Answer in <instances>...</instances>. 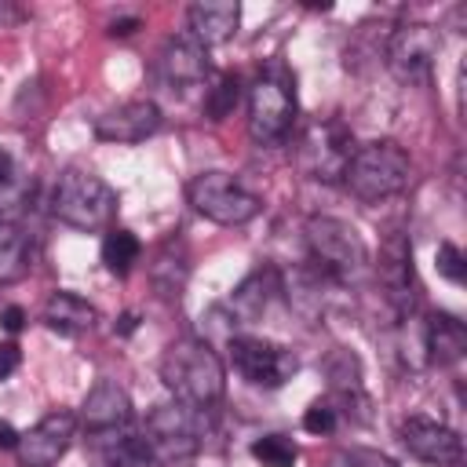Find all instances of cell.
<instances>
[{
    "mask_svg": "<svg viewBox=\"0 0 467 467\" xmlns=\"http://www.w3.org/2000/svg\"><path fill=\"white\" fill-rule=\"evenodd\" d=\"M328 467H390V463L376 452H365V449H339L328 456Z\"/></svg>",
    "mask_w": 467,
    "mask_h": 467,
    "instance_id": "obj_29",
    "label": "cell"
},
{
    "mask_svg": "<svg viewBox=\"0 0 467 467\" xmlns=\"http://www.w3.org/2000/svg\"><path fill=\"white\" fill-rule=\"evenodd\" d=\"M161 128V109L150 99H131L106 109L95 120V135L102 142H142Z\"/></svg>",
    "mask_w": 467,
    "mask_h": 467,
    "instance_id": "obj_14",
    "label": "cell"
},
{
    "mask_svg": "<svg viewBox=\"0 0 467 467\" xmlns=\"http://www.w3.org/2000/svg\"><path fill=\"white\" fill-rule=\"evenodd\" d=\"M135 328H139V317H135V314H120V321L113 325V332H117V336H131Z\"/></svg>",
    "mask_w": 467,
    "mask_h": 467,
    "instance_id": "obj_34",
    "label": "cell"
},
{
    "mask_svg": "<svg viewBox=\"0 0 467 467\" xmlns=\"http://www.w3.org/2000/svg\"><path fill=\"white\" fill-rule=\"evenodd\" d=\"M29 274V237L18 223L0 219V285L22 281Z\"/></svg>",
    "mask_w": 467,
    "mask_h": 467,
    "instance_id": "obj_22",
    "label": "cell"
},
{
    "mask_svg": "<svg viewBox=\"0 0 467 467\" xmlns=\"http://www.w3.org/2000/svg\"><path fill=\"white\" fill-rule=\"evenodd\" d=\"M18 365H22V350H18V343H15V339H4V343H0V379L15 376Z\"/></svg>",
    "mask_w": 467,
    "mask_h": 467,
    "instance_id": "obj_30",
    "label": "cell"
},
{
    "mask_svg": "<svg viewBox=\"0 0 467 467\" xmlns=\"http://www.w3.org/2000/svg\"><path fill=\"white\" fill-rule=\"evenodd\" d=\"M139 255H142V244H139V237L131 230H109L106 234V241H102V263H106L109 274L124 277L139 263Z\"/></svg>",
    "mask_w": 467,
    "mask_h": 467,
    "instance_id": "obj_24",
    "label": "cell"
},
{
    "mask_svg": "<svg viewBox=\"0 0 467 467\" xmlns=\"http://www.w3.org/2000/svg\"><path fill=\"white\" fill-rule=\"evenodd\" d=\"M237 99H241V80H237L234 73H223V77L208 88V95H204V117H208V120H226V117L234 113Z\"/></svg>",
    "mask_w": 467,
    "mask_h": 467,
    "instance_id": "obj_26",
    "label": "cell"
},
{
    "mask_svg": "<svg viewBox=\"0 0 467 467\" xmlns=\"http://www.w3.org/2000/svg\"><path fill=\"white\" fill-rule=\"evenodd\" d=\"M336 423H339V409H336L332 398H321V401H314V405L303 412V431H306V434H332Z\"/></svg>",
    "mask_w": 467,
    "mask_h": 467,
    "instance_id": "obj_27",
    "label": "cell"
},
{
    "mask_svg": "<svg viewBox=\"0 0 467 467\" xmlns=\"http://www.w3.org/2000/svg\"><path fill=\"white\" fill-rule=\"evenodd\" d=\"M197 412L201 409H193V405L168 401V405H157L146 416L142 438L153 452V463L179 467V463H190L201 452V416Z\"/></svg>",
    "mask_w": 467,
    "mask_h": 467,
    "instance_id": "obj_5",
    "label": "cell"
},
{
    "mask_svg": "<svg viewBox=\"0 0 467 467\" xmlns=\"http://www.w3.org/2000/svg\"><path fill=\"white\" fill-rule=\"evenodd\" d=\"M230 361L252 387H285L299 368V361L288 347L259 339V336H234Z\"/></svg>",
    "mask_w": 467,
    "mask_h": 467,
    "instance_id": "obj_8",
    "label": "cell"
},
{
    "mask_svg": "<svg viewBox=\"0 0 467 467\" xmlns=\"http://www.w3.org/2000/svg\"><path fill=\"white\" fill-rule=\"evenodd\" d=\"M467 350V328L452 314H431L423 321V354L434 365H456Z\"/></svg>",
    "mask_w": 467,
    "mask_h": 467,
    "instance_id": "obj_16",
    "label": "cell"
},
{
    "mask_svg": "<svg viewBox=\"0 0 467 467\" xmlns=\"http://www.w3.org/2000/svg\"><path fill=\"white\" fill-rule=\"evenodd\" d=\"M354 153V135L343 120H325V124H314L303 142H299V164L310 179H321V182H336L343 179V168Z\"/></svg>",
    "mask_w": 467,
    "mask_h": 467,
    "instance_id": "obj_10",
    "label": "cell"
},
{
    "mask_svg": "<svg viewBox=\"0 0 467 467\" xmlns=\"http://www.w3.org/2000/svg\"><path fill=\"white\" fill-rule=\"evenodd\" d=\"M376 274L387 288V299L398 306V314H409L412 299H416V274H412V248H409L405 234H390L383 241Z\"/></svg>",
    "mask_w": 467,
    "mask_h": 467,
    "instance_id": "obj_13",
    "label": "cell"
},
{
    "mask_svg": "<svg viewBox=\"0 0 467 467\" xmlns=\"http://www.w3.org/2000/svg\"><path fill=\"white\" fill-rule=\"evenodd\" d=\"M139 29V18L131 15V18H117V22H109V36H131Z\"/></svg>",
    "mask_w": 467,
    "mask_h": 467,
    "instance_id": "obj_32",
    "label": "cell"
},
{
    "mask_svg": "<svg viewBox=\"0 0 467 467\" xmlns=\"http://www.w3.org/2000/svg\"><path fill=\"white\" fill-rule=\"evenodd\" d=\"M398 434H401V445H405L416 460H423V463H431V467H460V460H463V441H460V434L449 431V427L438 423V420L409 416V420H401Z\"/></svg>",
    "mask_w": 467,
    "mask_h": 467,
    "instance_id": "obj_12",
    "label": "cell"
},
{
    "mask_svg": "<svg viewBox=\"0 0 467 467\" xmlns=\"http://www.w3.org/2000/svg\"><path fill=\"white\" fill-rule=\"evenodd\" d=\"M117 212V193L80 168H66L51 190V215L73 230H102Z\"/></svg>",
    "mask_w": 467,
    "mask_h": 467,
    "instance_id": "obj_4",
    "label": "cell"
},
{
    "mask_svg": "<svg viewBox=\"0 0 467 467\" xmlns=\"http://www.w3.org/2000/svg\"><path fill=\"white\" fill-rule=\"evenodd\" d=\"M241 22V7L234 0H201L190 7V29L197 44H223L237 33Z\"/></svg>",
    "mask_w": 467,
    "mask_h": 467,
    "instance_id": "obj_18",
    "label": "cell"
},
{
    "mask_svg": "<svg viewBox=\"0 0 467 467\" xmlns=\"http://www.w3.org/2000/svg\"><path fill=\"white\" fill-rule=\"evenodd\" d=\"M306 248H310L314 270L336 285H350L368 263V252H365V241L358 237V230L332 215L306 219Z\"/></svg>",
    "mask_w": 467,
    "mask_h": 467,
    "instance_id": "obj_3",
    "label": "cell"
},
{
    "mask_svg": "<svg viewBox=\"0 0 467 467\" xmlns=\"http://www.w3.org/2000/svg\"><path fill=\"white\" fill-rule=\"evenodd\" d=\"M252 460H255L259 467H296L299 449H296V441L285 438V434H263V438L252 441Z\"/></svg>",
    "mask_w": 467,
    "mask_h": 467,
    "instance_id": "obj_25",
    "label": "cell"
},
{
    "mask_svg": "<svg viewBox=\"0 0 467 467\" xmlns=\"http://www.w3.org/2000/svg\"><path fill=\"white\" fill-rule=\"evenodd\" d=\"M11 179H15V171H11V157L0 150V186H7Z\"/></svg>",
    "mask_w": 467,
    "mask_h": 467,
    "instance_id": "obj_35",
    "label": "cell"
},
{
    "mask_svg": "<svg viewBox=\"0 0 467 467\" xmlns=\"http://www.w3.org/2000/svg\"><path fill=\"white\" fill-rule=\"evenodd\" d=\"M161 379L164 387L175 394V401L193 405V409H208L223 398L226 390V372L219 354L204 343V339H175L164 358H161Z\"/></svg>",
    "mask_w": 467,
    "mask_h": 467,
    "instance_id": "obj_1",
    "label": "cell"
},
{
    "mask_svg": "<svg viewBox=\"0 0 467 467\" xmlns=\"http://www.w3.org/2000/svg\"><path fill=\"white\" fill-rule=\"evenodd\" d=\"M99 321V310L77 292H51L44 303V325L58 336H80Z\"/></svg>",
    "mask_w": 467,
    "mask_h": 467,
    "instance_id": "obj_19",
    "label": "cell"
},
{
    "mask_svg": "<svg viewBox=\"0 0 467 467\" xmlns=\"http://www.w3.org/2000/svg\"><path fill=\"white\" fill-rule=\"evenodd\" d=\"M434 266H438V274H441L445 281L463 285V252H460L452 241H441V244H438V252H434Z\"/></svg>",
    "mask_w": 467,
    "mask_h": 467,
    "instance_id": "obj_28",
    "label": "cell"
},
{
    "mask_svg": "<svg viewBox=\"0 0 467 467\" xmlns=\"http://www.w3.org/2000/svg\"><path fill=\"white\" fill-rule=\"evenodd\" d=\"M18 445V431L7 423V420H0V452H7V449H15Z\"/></svg>",
    "mask_w": 467,
    "mask_h": 467,
    "instance_id": "obj_33",
    "label": "cell"
},
{
    "mask_svg": "<svg viewBox=\"0 0 467 467\" xmlns=\"http://www.w3.org/2000/svg\"><path fill=\"white\" fill-rule=\"evenodd\" d=\"M274 292H281V277L277 270H252L230 296V314L237 321H255L263 317V310L270 306Z\"/></svg>",
    "mask_w": 467,
    "mask_h": 467,
    "instance_id": "obj_21",
    "label": "cell"
},
{
    "mask_svg": "<svg viewBox=\"0 0 467 467\" xmlns=\"http://www.w3.org/2000/svg\"><path fill=\"white\" fill-rule=\"evenodd\" d=\"M412 179V161L409 153L390 142H368V146H354L347 168H343V186L358 197V201H387L394 193H401Z\"/></svg>",
    "mask_w": 467,
    "mask_h": 467,
    "instance_id": "obj_2",
    "label": "cell"
},
{
    "mask_svg": "<svg viewBox=\"0 0 467 467\" xmlns=\"http://www.w3.org/2000/svg\"><path fill=\"white\" fill-rule=\"evenodd\" d=\"M73 434H77V416L73 412H66V409L47 412L36 427L18 434V445H15L18 463L22 467H55L66 456Z\"/></svg>",
    "mask_w": 467,
    "mask_h": 467,
    "instance_id": "obj_11",
    "label": "cell"
},
{
    "mask_svg": "<svg viewBox=\"0 0 467 467\" xmlns=\"http://www.w3.org/2000/svg\"><path fill=\"white\" fill-rule=\"evenodd\" d=\"M441 51V36L427 22H405L387 40V66L405 84H423Z\"/></svg>",
    "mask_w": 467,
    "mask_h": 467,
    "instance_id": "obj_9",
    "label": "cell"
},
{
    "mask_svg": "<svg viewBox=\"0 0 467 467\" xmlns=\"http://www.w3.org/2000/svg\"><path fill=\"white\" fill-rule=\"evenodd\" d=\"M91 438H95V449L106 467H153V452H150L142 431H131L128 423L113 427V431H99Z\"/></svg>",
    "mask_w": 467,
    "mask_h": 467,
    "instance_id": "obj_17",
    "label": "cell"
},
{
    "mask_svg": "<svg viewBox=\"0 0 467 467\" xmlns=\"http://www.w3.org/2000/svg\"><path fill=\"white\" fill-rule=\"evenodd\" d=\"M186 197L204 219L219 226H244L248 219L259 215V197L226 171H201L186 186Z\"/></svg>",
    "mask_w": 467,
    "mask_h": 467,
    "instance_id": "obj_7",
    "label": "cell"
},
{
    "mask_svg": "<svg viewBox=\"0 0 467 467\" xmlns=\"http://www.w3.org/2000/svg\"><path fill=\"white\" fill-rule=\"evenodd\" d=\"M131 420V398L120 383L113 379H99L84 405H80V423L88 427V434H99V431H113V427H124Z\"/></svg>",
    "mask_w": 467,
    "mask_h": 467,
    "instance_id": "obj_15",
    "label": "cell"
},
{
    "mask_svg": "<svg viewBox=\"0 0 467 467\" xmlns=\"http://www.w3.org/2000/svg\"><path fill=\"white\" fill-rule=\"evenodd\" d=\"M161 73H164L171 84H201V80L208 77L204 44L186 40V36L168 40L164 51H161Z\"/></svg>",
    "mask_w": 467,
    "mask_h": 467,
    "instance_id": "obj_20",
    "label": "cell"
},
{
    "mask_svg": "<svg viewBox=\"0 0 467 467\" xmlns=\"http://www.w3.org/2000/svg\"><path fill=\"white\" fill-rule=\"evenodd\" d=\"M0 325H4L7 332H22V325H26V310H22V306H7V310L0 314Z\"/></svg>",
    "mask_w": 467,
    "mask_h": 467,
    "instance_id": "obj_31",
    "label": "cell"
},
{
    "mask_svg": "<svg viewBox=\"0 0 467 467\" xmlns=\"http://www.w3.org/2000/svg\"><path fill=\"white\" fill-rule=\"evenodd\" d=\"M186 274H190V263H186L182 244H179V241H168V244L157 252L153 266H150L153 285L161 288V296H168V299H171V296H179V292H182Z\"/></svg>",
    "mask_w": 467,
    "mask_h": 467,
    "instance_id": "obj_23",
    "label": "cell"
},
{
    "mask_svg": "<svg viewBox=\"0 0 467 467\" xmlns=\"http://www.w3.org/2000/svg\"><path fill=\"white\" fill-rule=\"evenodd\" d=\"M296 117V91L281 62H270V69L252 84L248 91V131L255 142H277Z\"/></svg>",
    "mask_w": 467,
    "mask_h": 467,
    "instance_id": "obj_6",
    "label": "cell"
}]
</instances>
